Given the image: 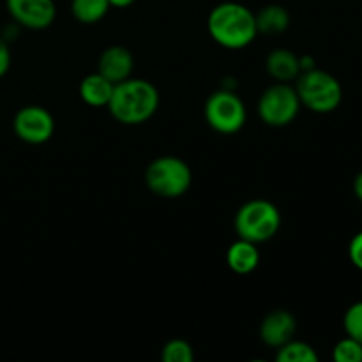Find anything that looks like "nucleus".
<instances>
[{"mask_svg":"<svg viewBox=\"0 0 362 362\" xmlns=\"http://www.w3.org/2000/svg\"><path fill=\"white\" fill-rule=\"evenodd\" d=\"M106 108L112 117L126 126H138L154 117L159 108V92L144 78H127L113 87Z\"/></svg>","mask_w":362,"mask_h":362,"instance_id":"1","label":"nucleus"},{"mask_svg":"<svg viewBox=\"0 0 362 362\" xmlns=\"http://www.w3.org/2000/svg\"><path fill=\"white\" fill-rule=\"evenodd\" d=\"M211 37L228 49L246 48L258 34L255 13L239 2H221L211 11L207 20Z\"/></svg>","mask_w":362,"mask_h":362,"instance_id":"2","label":"nucleus"},{"mask_svg":"<svg viewBox=\"0 0 362 362\" xmlns=\"http://www.w3.org/2000/svg\"><path fill=\"white\" fill-rule=\"evenodd\" d=\"M296 90L300 105L315 113L334 112L343 101V87L338 78L318 67L303 71L297 76Z\"/></svg>","mask_w":362,"mask_h":362,"instance_id":"3","label":"nucleus"},{"mask_svg":"<svg viewBox=\"0 0 362 362\" xmlns=\"http://www.w3.org/2000/svg\"><path fill=\"white\" fill-rule=\"evenodd\" d=\"M233 226L240 239L255 244L271 240L281 228L279 209L269 200H250L237 211Z\"/></svg>","mask_w":362,"mask_h":362,"instance_id":"4","label":"nucleus"},{"mask_svg":"<svg viewBox=\"0 0 362 362\" xmlns=\"http://www.w3.org/2000/svg\"><path fill=\"white\" fill-rule=\"evenodd\" d=\"M193 173L189 165L175 156L156 158L145 170V184L156 197L179 198L189 191Z\"/></svg>","mask_w":362,"mask_h":362,"instance_id":"5","label":"nucleus"},{"mask_svg":"<svg viewBox=\"0 0 362 362\" xmlns=\"http://www.w3.org/2000/svg\"><path fill=\"white\" fill-rule=\"evenodd\" d=\"M205 120L219 134H233L246 124V106L243 99L228 88H221L209 95L204 108Z\"/></svg>","mask_w":362,"mask_h":362,"instance_id":"6","label":"nucleus"},{"mask_svg":"<svg viewBox=\"0 0 362 362\" xmlns=\"http://www.w3.org/2000/svg\"><path fill=\"white\" fill-rule=\"evenodd\" d=\"M300 99L296 87L285 81L271 85L258 99V117L264 124L272 127L288 126L296 120L300 110Z\"/></svg>","mask_w":362,"mask_h":362,"instance_id":"7","label":"nucleus"},{"mask_svg":"<svg viewBox=\"0 0 362 362\" xmlns=\"http://www.w3.org/2000/svg\"><path fill=\"white\" fill-rule=\"evenodd\" d=\"M14 134L30 145L46 144L55 133V119L46 108L28 105L18 110L13 120Z\"/></svg>","mask_w":362,"mask_h":362,"instance_id":"8","label":"nucleus"},{"mask_svg":"<svg viewBox=\"0 0 362 362\" xmlns=\"http://www.w3.org/2000/svg\"><path fill=\"white\" fill-rule=\"evenodd\" d=\"M6 6L11 18L30 30H45L57 16L53 0H6Z\"/></svg>","mask_w":362,"mask_h":362,"instance_id":"9","label":"nucleus"},{"mask_svg":"<svg viewBox=\"0 0 362 362\" xmlns=\"http://www.w3.org/2000/svg\"><path fill=\"white\" fill-rule=\"evenodd\" d=\"M297 332V320L290 311L274 310L264 317L260 324V339L272 349H279Z\"/></svg>","mask_w":362,"mask_h":362,"instance_id":"10","label":"nucleus"},{"mask_svg":"<svg viewBox=\"0 0 362 362\" xmlns=\"http://www.w3.org/2000/svg\"><path fill=\"white\" fill-rule=\"evenodd\" d=\"M134 59L131 52L124 46H110L101 53L98 62V73L103 74L113 85L127 80L133 73Z\"/></svg>","mask_w":362,"mask_h":362,"instance_id":"11","label":"nucleus"},{"mask_svg":"<svg viewBox=\"0 0 362 362\" xmlns=\"http://www.w3.org/2000/svg\"><path fill=\"white\" fill-rule=\"evenodd\" d=\"M265 67L276 81H285V83L297 80L300 74L299 55L286 48L272 49L265 59Z\"/></svg>","mask_w":362,"mask_h":362,"instance_id":"12","label":"nucleus"},{"mask_svg":"<svg viewBox=\"0 0 362 362\" xmlns=\"http://www.w3.org/2000/svg\"><path fill=\"white\" fill-rule=\"evenodd\" d=\"M226 264L235 274L244 276L253 272L260 264V251L257 244L239 237V240H235L226 251Z\"/></svg>","mask_w":362,"mask_h":362,"instance_id":"13","label":"nucleus"},{"mask_svg":"<svg viewBox=\"0 0 362 362\" xmlns=\"http://www.w3.org/2000/svg\"><path fill=\"white\" fill-rule=\"evenodd\" d=\"M113 87H115V85H113L112 81L106 80L103 74H87L80 83V98L83 99L88 106H94V108L108 106L110 98H112L113 94Z\"/></svg>","mask_w":362,"mask_h":362,"instance_id":"14","label":"nucleus"},{"mask_svg":"<svg viewBox=\"0 0 362 362\" xmlns=\"http://www.w3.org/2000/svg\"><path fill=\"white\" fill-rule=\"evenodd\" d=\"M255 18H257L258 34H283V32L290 27L288 11L283 6H278V4H271V6L262 7V9L255 14Z\"/></svg>","mask_w":362,"mask_h":362,"instance_id":"15","label":"nucleus"},{"mask_svg":"<svg viewBox=\"0 0 362 362\" xmlns=\"http://www.w3.org/2000/svg\"><path fill=\"white\" fill-rule=\"evenodd\" d=\"M110 11L108 0H73L71 13L80 23L92 25L101 21Z\"/></svg>","mask_w":362,"mask_h":362,"instance_id":"16","label":"nucleus"},{"mask_svg":"<svg viewBox=\"0 0 362 362\" xmlns=\"http://www.w3.org/2000/svg\"><path fill=\"white\" fill-rule=\"evenodd\" d=\"M278 362H317L318 354L308 343L299 341V339H290L283 346H279L276 354Z\"/></svg>","mask_w":362,"mask_h":362,"instance_id":"17","label":"nucleus"},{"mask_svg":"<svg viewBox=\"0 0 362 362\" xmlns=\"http://www.w3.org/2000/svg\"><path fill=\"white\" fill-rule=\"evenodd\" d=\"M161 359L165 362H193V346L186 339H170L161 350Z\"/></svg>","mask_w":362,"mask_h":362,"instance_id":"18","label":"nucleus"},{"mask_svg":"<svg viewBox=\"0 0 362 362\" xmlns=\"http://www.w3.org/2000/svg\"><path fill=\"white\" fill-rule=\"evenodd\" d=\"M332 359L336 362H362V345L357 339L346 336L336 343Z\"/></svg>","mask_w":362,"mask_h":362,"instance_id":"19","label":"nucleus"},{"mask_svg":"<svg viewBox=\"0 0 362 362\" xmlns=\"http://www.w3.org/2000/svg\"><path fill=\"white\" fill-rule=\"evenodd\" d=\"M343 329L346 336L357 339L362 345V300L354 303L343 317Z\"/></svg>","mask_w":362,"mask_h":362,"instance_id":"20","label":"nucleus"},{"mask_svg":"<svg viewBox=\"0 0 362 362\" xmlns=\"http://www.w3.org/2000/svg\"><path fill=\"white\" fill-rule=\"evenodd\" d=\"M349 257H350V262L354 264V267L362 271V232L356 233L354 239L350 240Z\"/></svg>","mask_w":362,"mask_h":362,"instance_id":"21","label":"nucleus"},{"mask_svg":"<svg viewBox=\"0 0 362 362\" xmlns=\"http://www.w3.org/2000/svg\"><path fill=\"white\" fill-rule=\"evenodd\" d=\"M11 67V52L9 46L4 39H0V78L6 76Z\"/></svg>","mask_w":362,"mask_h":362,"instance_id":"22","label":"nucleus"},{"mask_svg":"<svg viewBox=\"0 0 362 362\" xmlns=\"http://www.w3.org/2000/svg\"><path fill=\"white\" fill-rule=\"evenodd\" d=\"M354 194L362 204V172L357 173L356 179H354Z\"/></svg>","mask_w":362,"mask_h":362,"instance_id":"23","label":"nucleus"},{"mask_svg":"<svg viewBox=\"0 0 362 362\" xmlns=\"http://www.w3.org/2000/svg\"><path fill=\"white\" fill-rule=\"evenodd\" d=\"M110 7H119V9H124V7L133 6L134 0H108Z\"/></svg>","mask_w":362,"mask_h":362,"instance_id":"24","label":"nucleus"}]
</instances>
